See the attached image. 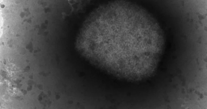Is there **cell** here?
I'll list each match as a JSON object with an SVG mask.
<instances>
[{
  "label": "cell",
  "mask_w": 207,
  "mask_h": 109,
  "mask_svg": "<svg viewBox=\"0 0 207 109\" xmlns=\"http://www.w3.org/2000/svg\"><path fill=\"white\" fill-rule=\"evenodd\" d=\"M136 3L116 1L100 5L90 15L78 38L90 44L101 60L119 67H135L141 62L145 44L155 33Z\"/></svg>",
  "instance_id": "obj_1"
}]
</instances>
